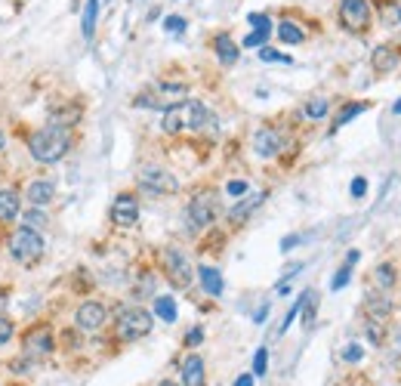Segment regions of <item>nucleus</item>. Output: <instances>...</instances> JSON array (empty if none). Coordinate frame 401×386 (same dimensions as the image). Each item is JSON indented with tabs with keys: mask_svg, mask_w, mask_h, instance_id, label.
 I'll return each instance as SVG.
<instances>
[{
	"mask_svg": "<svg viewBox=\"0 0 401 386\" xmlns=\"http://www.w3.org/2000/svg\"><path fill=\"white\" fill-rule=\"evenodd\" d=\"M71 146H74V133H71V127L53 124V121H49L47 127H40V130L28 139V152H31V158L40 161V164L62 161L71 152Z\"/></svg>",
	"mask_w": 401,
	"mask_h": 386,
	"instance_id": "1",
	"label": "nucleus"
},
{
	"mask_svg": "<svg viewBox=\"0 0 401 386\" xmlns=\"http://www.w3.org/2000/svg\"><path fill=\"white\" fill-rule=\"evenodd\" d=\"M336 22L352 38H368L374 28V3L370 0H336Z\"/></svg>",
	"mask_w": 401,
	"mask_h": 386,
	"instance_id": "2",
	"label": "nucleus"
},
{
	"mask_svg": "<svg viewBox=\"0 0 401 386\" xmlns=\"http://www.w3.org/2000/svg\"><path fill=\"white\" fill-rule=\"evenodd\" d=\"M189 99V84L185 81H157L152 84L148 90H142L139 96L133 99V105L136 109H164L167 111L170 105H179V102H185Z\"/></svg>",
	"mask_w": 401,
	"mask_h": 386,
	"instance_id": "3",
	"label": "nucleus"
},
{
	"mask_svg": "<svg viewBox=\"0 0 401 386\" xmlns=\"http://www.w3.org/2000/svg\"><path fill=\"white\" fill-rule=\"evenodd\" d=\"M6 250H10V256L19 263V266H38V263L44 260V254H47V245H44V235L40 232L22 226V229H16V232L10 235Z\"/></svg>",
	"mask_w": 401,
	"mask_h": 386,
	"instance_id": "4",
	"label": "nucleus"
},
{
	"mask_svg": "<svg viewBox=\"0 0 401 386\" xmlns=\"http://www.w3.org/2000/svg\"><path fill=\"white\" fill-rule=\"evenodd\" d=\"M152 327H155L152 312L142 309V306H127V309L118 312V321H114V334H118L120 343H136L148 337Z\"/></svg>",
	"mask_w": 401,
	"mask_h": 386,
	"instance_id": "5",
	"label": "nucleus"
},
{
	"mask_svg": "<svg viewBox=\"0 0 401 386\" xmlns=\"http://www.w3.org/2000/svg\"><path fill=\"white\" fill-rule=\"evenodd\" d=\"M161 269H164V278L170 281V288H176V291L191 288V278H195V269H191L189 256H185L179 247L167 245V247L161 250Z\"/></svg>",
	"mask_w": 401,
	"mask_h": 386,
	"instance_id": "6",
	"label": "nucleus"
},
{
	"mask_svg": "<svg viewBox=\"0 0 401 386\" xmlns=\"http://www.w3.org/2000/svg\"><path fill=\"white\" fill-rule=\"evenodd\" d=\"M217 195L213 192H198L191 195L189 207H185V217H189V226L191 229H210L217 223Z\"/></svg>",
	"mask_w": 401,
	"mask_h": 386,
	"instance_id": "7",
	"label": "nucleus"
},
{
	"mask_svg": "<svg viewBox=\"0 0 401 386\" xmlns=\"http://www.w3.org/2000/svg\"><path fill=\"white\" fill-rule=\"evenodd\" d=\"M136 183L146 195H173V192H179V180L164 167H142Z\"/></svg>",
	"mask_w": 401,
	"mask_h": 386,
	"instance_id": "8",
	"label": "nucleus"
},
{
	"mask_svg": "<svg viewBox=\"0 0 401 386\" xmlns=\"http://www.w3.org/2000/svg\"><path fill=\"white\" fill-rule=\"evenodd\" d=\"M22 349H25V359L28 362H40V359H47L49 353L56 349V340H53V331H49L47 325H40V327H31V331L25 334V343H22Z\"/></svg>",
	"mask_w": 401,
	"mask_h": 386,
	"instance_id": "9",
	"label": "nucleus"
},
{
	"mask_svg": "<svg viewBox=\"0 0 401 386\" xmlns=\"http://www.w3.org/2000/svg\"><path fill=\"white\" fill-rule=\"evenodd\" d=\"M111 223L118 229H133L139 223V198L133 192H120L111 204Z\"/></svg>",
	"mask_w": 401,
	"mask_h": 386,
	"instance_id": "10",
	"label": "nucleus"
},
{
	"mask_svg": "<svg viewBox=\"0 0 401 386\" xmlns=\"http://www.w3.org/2000/svg\"><path fill=\"white\" fill-rule=\"evenodd\" d=\"M105 321H109V309H105L102 303H96V300L81 303V306H77V312H74V325H77V331H84V334L99 331Z\"/></svg>",
	"mask_w": 401,
	"mask_h": 386,
	"instance_id": "11",
	"label": "nucleus"
},
{
	"mask_svg": "<svg viewBox=\"0 0 401 386\" xmlns=\"http://www.w3.org/2000/svg\"><path fill=\"white\" fill-rule=\"evenodd\" d=\"M210 49H213V56L219 59V65H226V68H232L235 62L241 59V44L232 38V31H217V34H213Z\"/></svg>",
	"mask_w": 401,
	"mask_h": 386,
	"instance_id": "12",
	"label": "nucleus"
},
{
	"mask_svg": "<svg viewBox=\"0 0 401 386\" xmlns=\"http://www.w3.org/2000/svg\"><path fill=\"white\" fill-rule=\"evenodd\" d=\"M370 68L377 75H395L401 68V47L398 44H379L374 53H370Z\"/></svg>",
	"mask_w": 401,
	"mask_h": 386,
	"instance_id": "13",
	"label": "nucleus"
},
{
	"mask_svg": "<svg viewBox=\"0 0 401 386\" xmlns=\"http://www.w3.org/2000/svg\"><path fill=\"white\" fill-rule=\"evenodd\" d=\"M284 148V137L278 127H260L253 137V152L260 155V158H275L278 152Z\"/></svg>",
	"mask_w": 401,
	"mask_h": 386,
	"instance_id": "14",
	"label": "nucleus"
},
{
	"mask_svg": "<svg viewBox=\"0 0 401 386\" xmlns=\"http://www.w3.org/2000/svg\"><path fill=\"white\" fill-rule=\"evenodd\" d=\"M364 316H368V321H386V325H389V318H392L389 297H383L379 291H370V294L364 297Z\"/></svg>",
	"mask_w": 401,
	"mask_h": 386,
	"instance_id": "15",
	"label": "nucleus"
},
{
	"mask_svg": "<svg viewBox=\"0 0 401 386\" xmlns=\"http://www.w3.org/2000/svg\"><path fill=\"white\" fill-rule=\"evenodd\" d=\"M22 207V195L16 189H0V226H13Z\"/></svg>",
	"mask_w": 401,
	"mask_h": 386,
	"instance_id": "16",
	"label": "nucleus"
},
{
	"mask_svg": "<svg viewBox=\"0 0 401 386\" xmlns=\"http://www.w3.org/2000/svg\"><path fill=\"white\" fill-rule=\"evenodd\" d=\"M182 383L185 386H204L207 383V374H204V359L198 353L185 355L182 359Z\"/></svg>",
	"mask_w": 401,
	"mask_h": 386,
	"instance_id": "17",
	"label": "nucleus"
},
{
	"mask_svg": "<svg viewBox=\"0 0 401 386\" xmlns=\"http://www.w3.org/2000/svg\"><path fill=\"white\" fill-rule=\"evenodd\" d=\"M53 198H56V185L49 180H34L31 185H28V192H25V201L31 207H47Z\"/></svg>",
	"mask_w": 401,
	"mask_h": 386,
	"instance_id": "18",
	"label": "nucleus"
},
{
	"mask_svg": "<svg viewBox=\"0 0 401 386\" xmlns=\"http://www.w3.org/2000/svg\"><path fill=\"white\" fill-rule=\"evenodd\" d=\"M278 40H281V44H288V47H297V44H306V38H309V34L303 31V28H299V22H293L290 16H284L281 22H278Z\"/></svg>",
	"mask_w": 401,
	"mask_h": 386,
	"instance_id": "19",
	"label": "nucleus"
},
{
	"mask_svg": "<svg viewBox=\"0 0 401 386\" xmlns=\"http://www.w3.org/2000/svg\"><path fill=\"white\" fill-rule=\"evenodd\" d=\"M198 278H200V288H204V294L210 297H223V272H219L217 266H198Z\"/></svg>",
	"mask_w": 401,
	"mask_h": 386,
	"instance_id": "20",
	"label": "nucleus"
},
{
	"mask_svg": "<svg viewBox=\"0 0 401 386\" xmlns=\"http://www.w3.org/2000/svg\"><path fill=\"white\" fill-rule=\"evenodd\" d=\"M266 198H269L266 192H260V195H250L247 201H238V204L232 207V210H228V223H232V226H241V223H244V219L250 217V213L256 210V207L266 201Z\"/></svg>",
	"mask_w": 401,
	"mask_h": 386,
	"instance_id": "21",
	"label": "nucleus"
},
{
	"mask_svg": "<svg viewBox=\"0 0 401 386\" xmlns=\"http://www.w3.org/2000/svg\"><path fill=\"white\" fill-rule=\"evenodd\" d=\"M161 130L167 133V137H179V133L185 130V111H182V102H179V105H170V109L164 111Z\"/></svg>",
	"mask_w": 401,
	"mask_h": 386,
	"instance_id": "22",
	"label": "nucleus"
},
{
	"mask_svg": "<svg viewBox=\"0 0 401 386\" xmlns=\"http://www.w3.org/2000/svg\"><path fill=\"white\" fill-rule=\"evenodd\" d=\"M368 109H370V102H368V99H364V102H346L340 111L333 114V130H340L343 124H349V121L358 118V114H361V111H368Z\"/></svg>",
	"mask_w": 401,
	"mask_h": 386,
	"instance_id": "23",
	"label": "nucleus"
},
{
	"mask_svg": "<svg viewBox=\"0 0 401 386\" xmlns=\"http://www.w3.org/2000/svg\"><path fill=\"white\" fill-rule=\"evenodd\" d=\"M374 281H377L379 291H392V288H395V281H398L395 266H392V263H379V266L374 269Z\"/></svg>",
	"mask_w": 401,
	"mask_h": 386,
	"instance_id": "24",
	"label": "nucleus"
},
{
	"mask_svg": "<svg viewBox=\"0 0 401 386\" xmlns=\"http://www.w3.org/2000/svg\"><path fill=\"white\" fill-rule=\"evenodd\" d=\"M22 226L25 229H34V232H40V229L49 226V217L44 207H28V210L22 213Z\"/></svg>",
	"mask_w": 401,
	"mask_h": 386,
	"instance_id": "25",
	"label": "nucleus"
},
{
	"mask_svg": "<svg viewBox=\"0 0 401 386\" xmlns=\"http://www.w3.org/2000/svg\"><path fill=\"white\" fill-rule=\"evenodd\" d=\"M155 316L161 321H167V325H173L176 321V300L173 297H155Z\"/></svg>",
	"mask_w": 401,
	"mask_h": 386,
	"instance_id": "26",
	"label": "nucleus"
},
{
	"mask_svg": "<svg viewBox=\"0 0 401 386\" xmlns=\"http://www.w3.org/2000/svg\"><path fill=\"white\" fill-rule=\"evenodd\" d=\"M327 111H331V99H327V96H315V99H309V102L303 105V114H306V118H312V121H321Z\"/></svg>",
	"mask_w": 401,
	"mask_h": 386,
	"instance_id": "27",
	"label": "nucleus"
},
{
	"mask_svg": "<svg viewBox=\"0 0 401 386\" xmlns=\"http://www.w3.org/2000/svg\"><path fill=\"white\" fill-rule=\"evenodd\" d=\"M96 19H99V0H87L84 6V38H93L96 34Z\"/></svg>",
	"mask_w": 401,
	"mask_h": 386,
	"instance_id": "28",
	"label": "nucleus"
},
{
	"mask_svg": "<svg viewBox=\"0 0 401 386\" xmlns=\"http://www.w3.org/2000/svg\"><path fill=\"white\" fill-rule=\"evenodd\" d=\"M364 331H368V340L374 346H383L386 340V321H364Z\"/></svg>",
	"mask_w": 401,
	"mask_h": 386,
	"instance_id": "29",
	"label": "nucleus"
},
{
	"mask_svg": "<svg viewBox=\"0 0 401 386\" xmlns=\"http://www.w3.org/2000/svg\"><path fill=\"white\" fill-rule=\"evenodd\" d=\"M247 22L253 25V31H269V34H272V19H269V13H250Z\"/></svg>",
	"mask_w": 401,
	"mask_h": 386,
	"instance_id": "30",
	"label": "nucleus"
},
{
	"mask_svg": "<svg viewBox=\"0 0 401 386\" xmlns=\"http://www.w3.org/2000/svg\"><path fill=\"white\" fill-rule=\"evenodd\" d=\"M266 368H269V349L260 346V349H256V355H253V377H262V374H266Z\"/></svg>",
	"mask_w": 401,
	"mask_h": 386,
	"instance_id": "31",
	"label": "nucleus"
},
{
	"mask_svg": "<svg viewBox=\"0 0 401 386\" xmlns=\"http://www.w3.org/2000/svg\"><path fill=\"white\" fill-rule=\"evenodd\" d=\"M349 281H352V266H349V263H346V266H340V269H336V275H333L331 288H333V291H340V288H346Z\"/></svg>",
	"mask_w": 401,
	"mask_h": 386,
	"instance_id": "32",
	"label": "nucleus"
},
{
	"mask_svg": "<svg viewBox=\"0 0 401 386\" xmlns=\"http://www.w3.org/2000/svg\"><path fill=\"white\" fill-rule=\"evenodd\" d=\"M260 59L262 62H290V56L288 53H278V49H272L266 44V47H260Z\"/></svg>",
	"mask_w": 401,
	"mask_h": 386,
	"instance_id": "33",
	"label": "nucleus"
},
{
	"mask_svg": "<svg viewBox=\"0 0 401 386\" xmlns=\"http://www.w3.org/2000/svg\"><path fill=\"white\" fill-rule=\"evenodd\" d=\"M361 359H364V346H358V343H349V346L343 349V362L355 364V362H361Z\"/></svg>",
	"mask_w": 401,
	"mask_h": 386,
	"instance_id": "34",
	"label": "nucleus"
},
{
	"mask_svg": "<svg viewBox=\"0 0 401 386\" xmlns=\"http://www.w3.org/2000/svg\"><path fill=\"white\" fill-rule=\"evenodd\" d=\"M185 25H189V22H185L182 16H167V19H164V31H170V34H182Z\"/></svg>",
	"mask_w": 401,
	"mask_h": 386,
	"instance_id": "35",
	"label": "nucleus"
},
{
	"mask_svg": "<svg viewBox=\"0 0 401 386\" xmlns=\"http://www.w3.org/2000/svg\"><path fill=\"white\" fill-rule=\"evenodd\" d=\"M13 334H16V325H13L10 318L0 316V346H6V343L13 340Z\"/></svg>",
	"mask_w": 401,
	"mask_h": 386,
	"instance_id": "36",
	"label": "nucleus"
},
{
	"mask_svg": "<svg viewBox=\"0 0 401 386\" xmlns=\"http://www.w3.org/2000/svg\"><path fill=\"white\" fill-rule=\"evenodd\" d=\"M266 40H269V31H250L241 47H247V49L250 47H266Z\"/></svg>",
	"mask_w": 401,
	"mask_h": 386,
	"instance_id": "37",
	"label": "nucleus"
},
{
	"mask_svg": "<svg viewBox=\"0 0 401 386\" xmlns=\"http://www.w3.org/2000/svg\"><path fill=\"white\" fill-rule=\"evenodd\" d=\"M226 192H228V195H232V198L247 195V180H232V183L226 185Z\"/></svg>",
	"mask_w": 401,
	"mask_h": 386,
	"instance_id": "38",
	"label": "nucleus"
},
{
	"mask_svg": "<svg viewBox=\"0 0 401 386\" xmlns=\"http://www.w3.org/2000/svg\"><path fill=\"white\" fill-rule=\"evenodd\" d=\"M200 340H204V327H191V331L185 334V346H198Z\"/></svg>",
	"mask_w": 401,
	"mask_h": 386,
	"instance_id": "39",
	"label": "nucleus"
},
{
	"mask_svg": "<svg viewBox=\"0 0 401 386\" xmlns=\"http://www.w3.org/2000/svg\"><path fill=\"white\" fill-rule=\"evenodd\" d=\"M364 192H368V180H364V176H355L352 180V198H364Z\"/></svg>",
	"mask_w": 401,
	"mask_h": 386,
	"instance_id": "40",
	"label": "nucleus"
},
{
	"mask_svg": "<svg viewBox=\"0 0 401 386\" xmlns=\"http://www.w3.org/2000/svg\"><path fill=\"white\" fill-rule=\"evenodd\" d=\"M297 245H299V235H288V238L281 241V250H284V254H288V250H293Z\"/></svg>",
	"mask_w": 401,
	"mask_h": 386,
	"instance_id": "41",
	"label": "nucleus"
},
{
	"mask_svg": "<svg viewBox=\"0 0 401 386\" xmlns=\"http://www.w3.org/2000/svg\"><path fill=\"white\" fill-rule=\"evenodd\" d=\"M299 269H303V263H293V266H288V269H284V278H281V281H288V278H293V275L299 272Z\"/></svg>",
	"mask_w": 401,
	"mask_h": 386,
	"instance_id": "42",
	"label": "nucleus"
},
{
	"mask_svg": "<svg viewBox=\"0 0 401 386\" xmlns=\"http://www.w3.org/2000/svg\"><path fill=\"white\" fill-rule=\"evenodd\" d=\"M235 386H253V374H241L238 380H235Z\"/></svg>",
	"mask_w": 401,
	"mask_h": 386,
	"instance_id": "43",
	"label": "nucleus"
},
{
	"mask_svg": "<svg viewBox=\"0 0 401 386\" xmlns=\"http://www.w3.org/2000/svg\"><path fill=\"white\" fill-rule=\"evenodd\" d=\"M266 316H269V306H262V309L253 316V321H256V325H262V318H266Z\"/></svg>",
	"mask_w": 401,
	"mask_h": 386,
	"instance_id": "44",
	"label": "nucleus"
},
{
	"mask_svg": "<svg viewBox=\"0 0 401 386\" xmlns=\"http://www.w3.org/2000/svg\"><path fill=\"white\" fill-rule=\"evenodd\" d=\"M358 256H361V254H358V250H349V256H346V263H349V266H355V263H358Z\"/></svg>",
	"mask_w": 401,
	"mask_h": 386,
	"instance_id": "45",
	"label": "nucleus"
},
{
	"mask_svg": "<svg viewBox=\"0 0 401 386\" xmlns=\"http://www.w3.org/2000/svg\"><path fill=\"white\" fill-rule=\"evenodd\" d=\"M3 148H6V137H3V130H0V155H3Z\"/></svg>",
	"mask_w": 401,
	"mask_h": 386,
	"instance_id": "46",
	"label": "nucleus"
},
{
	"mask_svg": "<svg viewBox=\"0 0 401 386\" xmlns=\"http://www.w3.org/2000/svg\"><path fill=\"white\" fill-rule=\"evenodd\" d=\"M392 111H395V114H401V99H398L395 105H392Z\"/></svg>",
	"mask_w": 401,
	"mask_h": 386,
	"instance_id": "47",
	"label": "nucleus"
},
{
	"mask_svg": "<svg viewBox=\"0 0 401 386\" xmlns=\"http://www.w3.org/2000/svg\"><path fill=\"white\" fill-rule=\"evenodd\" d=\"M157 386H179V383H173V380H161Z\"/></svg>",
	"mask_w": 401,
	"mask_h": 386,
	"instance_id": "48",
	"label": "nucleus"
},
{
	"mask_svg": "<svg viewBox=\"0 0 401 386\" xmlns=\"http://www.w3.org/2000/svg\"><path fill=\"white\" fill-rule=\"evenodd\" d=\"M398 19H401V10H398Z\"/></svg>",
	"mask_w": 401,
	"mask_h": 386,
	"instance_id": "49",
	"label": "nucleus"
}]
</instances>
